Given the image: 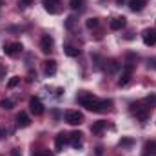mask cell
Segmentation results:
<instances>
[{"instance_id": "cell-1", "label": "cell", "mask_w": 156, "mask_h": 156, "mask_svg": "<svg viewBox=\"0 0 156 156\" xmlns=\"http://www.w3.org/2000/svg\"><path fill=\"white\" fill-rule=\"evenodd\" d=\"M78 104L93 113H105L113 107V102L111 100H100L98 96H94L93 93H87V91H80L76 96Z\"/></svg>"}, {"instance_id": "cell-2", "label": "cell", "mask_w": 156, "mask_h": 156, "mask_svg": "<svg viewBox=\"0 0 156 156\" xmlns=\"http://www.w3.org/2000/svg\"><path fill=\"white\" fill-rule=\"evenodd\" d=\"M149 109H151V107H149L145 102H136V104L131 105V113L138 118V120H142V122H145V120L149 118Z\"/></svg>"}, {"instance_id": "cell-3", "label": "cell", "mask_w": 156, "mask_h": 156, "mask_svg": "<svg viewBox=\"0 0 156 156\" xmlns=\"http://www.w3.org/2000/svg\"><path fill=\"white\" fill-rule=\"evenodd\" d=\"M133 71H134V66H133V64L123 66L122 75H120V78H118V85H120V87H123V85L129 83V80H131V76H133Z\"/></svg>"}, {"instance_id": "cell-4", "label": "cell", "mask_w": 156, "mask_h": 156, "mask_svg": "<svg viewBox=\"0 0 156 156\" xmlns=\"http://www.w3.org/2000/svg\"><path fill=\"white\" fill-rule=\"evenodd\" d=\"M64 116H66V122L69 125H80V123H83V115L80 111H66Z\"/></svg>"}, {"instance_id": "cell-5", "label": "cell", "mask_w": 156, "mask_h": 156, "mask_svg": "<svg viewBox=\"0 0 156 156\" xmlns=\"http://www.w3.org/2000/svg\"><path fill=\"white\" fill-rule=\"evenodd\" d=\"M22 44L20 42H9V44H5L4 45V53L7 55V56H18L20 53H22Z\"/></svg>"}, {"instance_id": "cell-6", "label": "cell", "mask_w": 156, "mask_h": 156, "mask_svg": "<svg viewBox=\"0 0 156 156\" xmlns=\"http://www.w3.org/2000/svg\"><path fill=\"white\" fill-rule=\"evenodd\" d=\"M42 4H44V7H45V11H47V13H51V15L60 13L62 0H42Z\"/></svg>"}, {"instance_id": "cell-7", "label": "cell", "mask_w": 156, "mask_h": 156, "mask_svg": "<svg viewBox=\"0 0 156 156\" xmlns=\"http://www.w3.org/2000/svg\"><path fill=\"white\" fill-rule=\"evenodd\" d=\"M29 109H31V113H33L35 116H40V115L44 113V104H42V100H40L38 96H33V98L29 100Z\"/></svg>"}, {"instance_id": "cell-8", "label": "cell", "mask_w": 156, "mask_h": 156, "mask_svg": "<svg viewBox=\"0 0 156 156\" xmlns=\"http://www.w3.org/2000/svg\"><path fill=\"white\" fill-rule=\"evenodd\" d=\"M142 40H144L145 45H154L156 44V29H153V27L145 29V31L142 33Z\"/></svg>"}, {"instance_id": "cell-9", "label": "cell", "mask_w": 156, "mask_h": 156, "mask_svg": "<svg viewBox=\"0 0 156 156\" xmlns=\"http://www.w3.org/2000/svg\"><path fill=\"white\" fill-rule=\"evenodd\" d=\"M40 49L47 55V53H51L53 51V38L49 37V35H45V37H42L40 40Z\"/></svg>"}, {"instance_id": "cell-10", "label": "cell", "mask_w": 156, "mask_h": 156, "mask_svg": "<svg viewBox=\"0 0 156 156\" xmlns=\"http://www.w3.org/2000/svg\"><path fill=\"white\" fill-rule=\"evenodd\" d=\"M16 125H18V127H29V125H31V118L27 116V113L20 111V113L16 115Z\"/></svg>"}, {"instance_id": "cell-11", "label": "cell", "mask_w": 156, "mask_h": 156, "mask_svg": "<svg viewBox=\"0 0 156 156\" xmlns=\"http://www.w3.org/2000/svg\"><path fill=\"white\" fill-rule=\"evenodd\" d=\"M44 73H45L47 76H53V75L56 73V62H55V60H45V62H44Z\"/></svg>"}, {"instance_id": "cell-12", "label": "cell", "mask_w": 156, "mask_h": 156, "mask_svg": "<svg viewBox=\"0 0 156 156\" xmlns=\"http://www.w3.org/2000/svg\"><path fill=\"white\" fill-rule=\"evenodd\" d=\"M144 154L145 156H156V140H149L144 145Z\"/></svg>"}, {"instance_id": "cell-13", "label": "cell", "mask_w": 156, "mask_h": 156, "mask_svg": "<svg viewBox=\"0 0 156 156\" xmlns=\"http://www.w3.org/2000/svg\"><path fill=\"white\" fill-rule=\"evenodd\" d=\"M109 27L115 29V31L122 29V27H125V16H116V18H113V20L109 22Z\"/></svg>"}, {"instance_id": "cell-14", "label": "cell", "mask_w": 156, "mask_h": 156, "mask_svg": "<svg viewBox=\"0 0 156 156\" xmlns=\"http://www.w3.org/2000/svg\"><path fill=\"white\" fill-rule=\"evenodd\" d=\"M145 4H147V0H129V7H131V11H134V13L142 11V9L145 7Z\"/></svg>"}, {"instance_id": "cell-15", "label": "cell", "mask_w": 156, "mask_h": 156, "mask_svg": "<svg viewBox=\"0 0 156 156\" xmlns=\"http://www.w3.org/2000/svg\"><path fill=\"white\" fill-rule=\"evenodd\" d=\"M69 140H71V145L73 147H80L82 145V133L80 131H73L69 134Z\"/></svg>"}, {"instance_id": "cell-16", "label": "cell", "mask_w": 156, "mask_h": 156, "mask_svg": "<svg viewBox=\"0 0 156 156\" xmlns=\"http://www.w3.org/2000/svg\"><path fill=\"white\" fill-rule=\"evenodd\" d=\"M66 142H67V134L60 133V134L56 136V140H55V147H56V151H62L64 145H66Z\"/></svg>"}, {"instance_id": "cell-17", "label": "cell", "mask_w": 156, "mask_h": 156, "mask_svg": "<svg viewBox=\"0 0 156 156\" xmlns=\"http://www.w3.org/2000/svg\"><path fill=\"white\" fill-rule=\"evenodd\" d=\"M64 51H66V55H67V56H78V55H80V49L75 47V45H71V44H67Z\"/></svg>"}, {"instance_id": "cell-18", "label": "cell", "mask_w": 156, "mask_h": 156, "mask_svg": "<svg viewBox=\"0 0 156 156\" xmlns=\"http://www.w3.org/2000/svg\"><path fill=\"white\" fill-rule=\"evenodd\" d=\"M69 5H71V9H73V11H82V9H83V5H85V0H71V2H69Z\"/></svg>"}, {"instance_id": "cell-19", "label": "cell", "mask_w": 156, "mask_h": 156, "mask_svg": "<svg viewBox=\"0 0 156 156\" xmlns=\"http://www.w3.org/2000/svg\"><path fill=\"white\" fill-rule=\"evenodd\" d=\"M104 129H105V122H96V123H93V127H91V131H93L94 134H100Z\"/></svg>"}, {"instance_id": "cell-20", "label": "cell", "mask_w": 156, "mask_h": 156, "mask_svg": "<svg viewBox=\"0 0 156 156\" xmlns=\"http://www.w3.org/2000/svg\"><path fill=\"white\" fill-rule=\"evenodd\" d=\"M13 105H15V102H13V100H9V98L0 100V107H2V109H13Z\"/></svg>"}, {"instance_id": "cell-21", "label": "cell", "mask_w": 156, "mask_h": 156, "mask_svg": "<svg viewBox=\"0 0 156 156\" xmlns=\"http://www.w3.org/2000/svg\"><path fill=\"white\" fill-rule=\"evenodd\" d=\"M18 82H20V76H13L9 82H7V87H9V89H13V87H16V85H18Z\"/></svg>"}, {"instance_id": "cell-22", "label": "cell", "mask_w": 156, "mask_h": 156, "mask_svg": "<svg viewBox=\"0 0 156 156\" xmlns=\"http://www.w3.org/2000/svg\"><path fill=\"white\" fill-rule=\"evenodd\" d=\"M85 26H87L89 29H93V27H96V26H98V18H89V20L85 22Z\"/></svg>"}, {"instance_id": "cell-23", "label": "cell", "mask_w": 156, "mask_h": 156, "mask_svg": "<svg viewBox=\"0 0 156 156\" xmlns=\"http://www.w3.org/2000/svg\"><path fill=\"white\" fill-rule=\"evenodd\" d=\"M144 102H145V104H147L149 107H151V105H156V94H151V96H147V98H145Z\"/></svg>"}, {"instance_id": "cell-24", "label": "cell", "mask_w": 156, "mask_h": 156, "mask_svg": "<svg viewBox=\"0 0 156 156\" xmlns=\"http://www.w3.org/2000/svg\"><path fill=\"white\" fill-rule=\"evenodd\" d=\"M75 20H76V18H75L73 15H71V16H67V20H66V27H67V29H71V27L75 26Z\"/></svg>"}, {"instance_id": "cell-25", "label": "cell", "mask_w": 156, "mask_h": 156, "mask_svg": "<svg viewBox=\"0 0 156 156\" xmlns=\"http://www.w3.org/2000/svg\"><path fill=\"white\" fill-rule=\"evenodd\" d=\"M129 145H133V140L131 138H125V140L120 142V147H129Z\"/></svg>"}, {"instance_id": "cell-26", "label": "cell", "mask_w": 156, "mask_h": 156, "mask_svg": "<svg viewBox=\"0 0 156 156\" xmlns=\"http://www.w3.org/2000/svg\"><path fill=\"white\" fill-rule=\"evenodd\" d=\"M11 154H13V156H22V153H20V149H13V151H11Z\"/></svg>"}, {"instance_id": "cell-27", "label": "cell", "mask_w": 156, "mask_h": 156, "mask_svg": "<svg viewBox=\"0 0 156 156\" xmlns=\"http://www.w3.org/2000/svg\"><path fill=\"white\" fill-rule=\"evenodd\" d=\"M151 66H153V67L156 69V58H153V60H149V67H151Z\"/></svg>"}, {"instance_id": "cell-28", "label": "cell", "mask_w": 156, "mask_h": 156, "mask_svg": "<svg viewBox=\"0 0 156 156\" xmlns=\"http://www.w3.org/2000/svg\"><path fill=\"white\" fill-rule=\"evenodd\" d=\"M31 2H33V0H22L20 5H31Z\"/></svg>"}, {"instance_id": "cell-29", "label": "cell", "mask_w": 156, "mask_h": 156, "mask_svg": "<svg viewBox=\"0 0 156 156\" xmlns=\"http://www.w3.org/2000/svg\"><path fill=\"white\" fill-rule=\"evenodd\" d=\"M4 136H5V131H4V129H2V127H0V140H2V138H4Z\"/></svg>"}, {"instance_id": "cell-30", "label": "cell", "mask_w": 156, "mask_h": 156, "mask_svg": "<svg viewBox=\"0 0 156 156\" xmlns=\"http://www.w3.org/2000/svg\"><path fill=\"white\" fill-rule=\"evenodd\" d=\"M42 156H51V153H42Z\"/></svg>"}]
</instances>
